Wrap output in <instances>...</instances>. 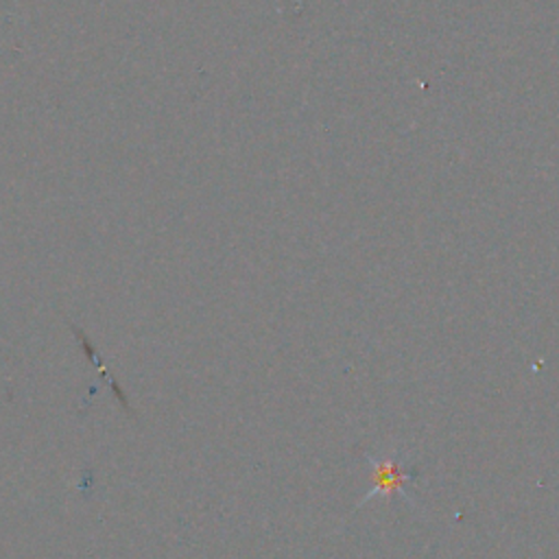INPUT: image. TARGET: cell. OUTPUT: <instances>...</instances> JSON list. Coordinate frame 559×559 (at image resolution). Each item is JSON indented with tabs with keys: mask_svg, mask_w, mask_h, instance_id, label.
Masks as SVG:
<instances>
[{
	"mask_svg": "<svg viewBox=\"0 0 559 559\" xmlns=\"http://www.w3.org/2000/svg\"><path fill=\"white\" fill-rule=\"evenodd\" d=\"M365 459L371 465V489L365 493V498L358 502V507H362L373 496H384L386 500H391L393 496H402L408 504H413V498L406 493L404 485L408 480H413L417 476V472L404 467V459L397 450L384 452L380 456L365 454Z\"/></svg>",
	"mask_w": 559,
	"mask_h": 559,
	"instance_id": "cell-1",
	"label": "cell"
}]
</instances>
